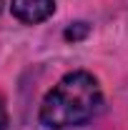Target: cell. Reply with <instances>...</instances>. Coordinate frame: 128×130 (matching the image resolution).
I'll return each instance as SVG.
<instances>
[{
  "instance_id": "277c9868",
  "label": "cell",
  "mask_w": 128,
  "mask_h": 130,
  "mask_svg": "<svg viewBox=\"0 0 128 130\" xmlns=\"http://www.w3.org/2000/svg\"><path fill=\"white\" fill-rule=\"evenodd\" d=\"M8 128V110H5V100L0 95V130Z\"/></svg>"
},
{
  "instance_id": "6da1fadb",
  "label": "cell",
  "mask_w": 128,
  "mask_h": 130,
  "mask_svg": "<svg viewBox=\"0 0 128 130\" xmlns=\"http://www.w3.org/2000/svg\"><path fill=\"white\" fill-rule=\"evenodd\" d=\"M103 108V90L93 73L73 70L53 85L40 103L38 120L48 130H70L91 123Z\"/></svg>"
},
{
  "instance_id": "5b68a950",
  "label": "cell",
  "mask_w": 128,
  "mask_h": 130,
  "mask_svg": "<svg viewBox=\"0 0 128 130\" xmlns=\"http://www.w3.org/2000/svg\"><path fill=\"white\" fill-rule=\"evenodd\" d=\"M3 5H5V0H0V13H3Z\"/></svg>"
},
{
  "instance_id": "3957f363",
  "label": "cell",
  "mask_w": 128,
  "mask_h": 130,
  "mask_svg": "<svg viewBox=\"0 0 128 130\" xmlns=\"http://www.w3.org/2000/svg\"><path fill=\"white\" fill-rule=\"evenodd\" d=\"M88 32H91L88 23H70V28L65 30V40H73V43H78V40H83Z\"/></svg>"
},
{
  "instance_id": "7a4b0ae2",
  "label": "cell",
  "mask_w": 128,
  "mask_h": 130,
  "mask_svg": "<svg viewBox=\"0 0 128 130\" xmlns=\"http://www.w3.org/2000/svg\"><path fill=\"white\" fill-rule=\"evenodd\" d=\"M10 13L25 25H38L55 13V0H10Z\"/></svg>"
}]
</instances>
